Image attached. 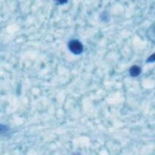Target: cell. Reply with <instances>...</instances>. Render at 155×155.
Listing matches in <instances>:
<instances>
[{"mask_svg": "<svg viewBox=\"0 0 155 155\" xmlns=\"http://www.w3.org/2000/svg\"><path fill=\"white\" fill-rule=\"evenodd\" d=\"M68 48L71 53L79 54L83 51V45L78 40H71L68 43Z\"/></svg>", "mask_w": 155, "mask_h": 155, "instance_id": "cell-1", "label": "cell"}, {"mask_svg": "<svg viewBox=\"0 0 155 155\" xmlns=\"http://www.w3.org/2000/svg\"><path fill=\"white\" fill-rule=\"evenodd\" d=\"M140 72H141L140 68L137 65H134V66L131 67L130 70V75L133 77L138 76L140 73Z\"/></svg>", "mask_w": 155, "mask_h": 155, "instance_id": "cell-2", "label": "cell"}]
</instances>
